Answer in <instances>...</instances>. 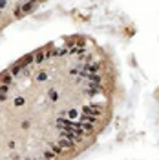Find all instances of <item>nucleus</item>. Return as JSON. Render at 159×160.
Masks as SVG:
<instances>
[{
  "instance_id": "f257e3e1",
  "label": "nucleus",
  "mask_w": 159,
  "mask_h": 160,
  "mask_svg": "<svg viewBox=\"0 0 159 160\" xmlns=\"http://www.w3.org/2000/svg\"><path fill=\"white\" fill-rule=\"evenodd\" d=\"M38 6V2H35V0H28V2H24V4H20V7H22V13H24V17H28L33 9Z\"/></svg>"
}]
</instances>
